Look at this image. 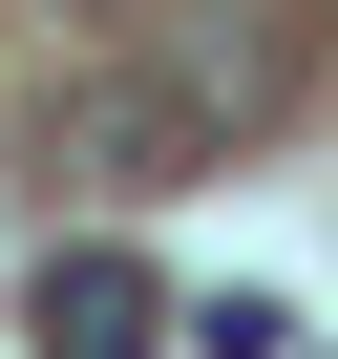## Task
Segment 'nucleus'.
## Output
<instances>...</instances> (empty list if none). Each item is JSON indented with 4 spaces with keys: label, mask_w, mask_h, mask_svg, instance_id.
Here are the masks:
<instances>
[{
    "label": "nucleus",
    "mask_w": 338,
    "mask_h": 359,
    "mask_svg": "<svg viewBox=\"0 0 338 359\" xmlns=\"http://www.w3.org/2000/svg\"><path fill=\"white\" fill-rule=\"evenodd\" d=\"M22 317H43V359H148V338H169V275H148V254H43Z\"/></svg>",
    "instance_id": "obj_1"
},
{
    "label": "nucleus",
    "mask_w": 338,
    "mask_h": 359,
    "mask_svg": "<svg viewBox=\"0 0 338 359\" xmlns=\"http://www.w3.org/2000/svg\"><path fill=\"white\" fill-rule=\"evenodd\" d=\"M191 359H296V317L275 296H191Z\"/></svg>",
    "instance_id": "obj_2"
}]
</instances>
